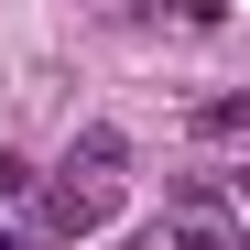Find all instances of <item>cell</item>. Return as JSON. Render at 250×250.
<instances>
[{"mask_svg":"<svg viewBox=\"0 0 250 250\" xmlns=\"http://www.w3.org/2000/svg\"><path fill=\"white\" fill-rule=\"evenodd\" d=\"M98 218H109V185H55V207H44V229H65V239L98 229Z\"/></svg>","mask_w":250,"mask_h":250,"instance_id":"6da1fadb","label":"cell"},{"mask_svg":"<svg viewBox=\"0 0 250 250\" xmlns=\"http://www.w3.org/2000/svg\"><path fill=\"white\" fill-rule=\"evenodd\" d=\"M11 196H33V163H22V152H0V207H11Z\"/></svg>","mask_w":250,"mask_h":250,"instance_id":"7a4b0ae2","label":"cell"},{"mask_svg":"<svg viewBox=\"0 0 250 250\" xmlns=\"http://www.w3.org/2000/svg\"><path fill=\"white\" fill-rule=\"evenodd\" d=\"M185 250H239V239H229L218 218H196V229H185Z\"/></svg>","mask_w":250,"mask_h":250,"instance_id":"3957f363","label":"cell"},{"mask_svg":"<svg viewBox=\"0 0 250 250\" xmlns=\"http://www.w3.org/2000/svg\"><path fill=\"white\" fill-rule=\"evenodd\" d=\"M0 250H22V239H0Z\"/></svg>","mask_w":250,"mask_h":250,"instance_id":"277c9868","label":"cell"}]
</instances>
